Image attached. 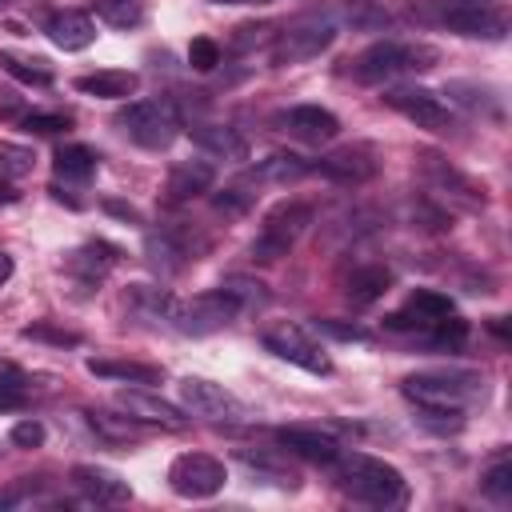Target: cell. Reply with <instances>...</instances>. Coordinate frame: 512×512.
I'll return each mask as SVG.
<instances>
[{
	"label": "cell",
	"instance_id": "6da1fadb",
	"mask_svg": "<svg viewBox=\"0 0 512 512\" xmlns=\"http://www.w3.org/2000/svg\"><path fill=\"white\" fill-rule=\"evenodd\" d=\"M336 472V484L360 500V504H372V508H396L408 500V480L396 464L380 460V456H368V452H352V448H340V456L328 464Z\"/></svg>",
	"mask_w": 512,
	"mask_h": 512
},
{
	"label": "cell",
	"instance_id": "7a4b0ae2",
	"mask_svg": "<svg viewBox=\"0 0 512 512\" xmlns=\"http://www.w3.org/2000/svg\"><path fill=\"white\" fill-rule=\"evenodd\" d=\"M436 64H440V52L424 40H376L352 60L348 72L360 84H380V80H392L404 72H428Z\"/></svg>",
	"mask_w": 512,
	"mask_h": 512
},
{
	"label": "cell",
	"instance_id": "3957f363",
	"mask_svg": "<svg viewBox=\"0 0 512 512\" xmlns=\"http://www.w3.org/2000/svg\"><path fill=\"white\" fill-rule=\"evenodd\" d=\"M404 396L412 404H444V408H472L484 400V380L472 368H428L404 376Z\"/></svg>",
	"mask_w": 512,
	"mask_h": 512
},
{
	"label": "cell",
	"instance_id": "277c9868",
	"mask_svg": "<svg viewBox=\"0 0 512 512\" xmlns=\"http://www.w3.org/2000/svg\"><path fill=\"white\" fill-rule=\"evenodd\" d=\"M244 308H240V300L228 292V288H212V292H200V296H192V300H168V308H164V320L176 328V332H184V336H208V332H220V328H228L236 316H240Z\"/></svg>",
	"mask_w": 512,
	"mask_h": 512
},
{
	"label": "cell",
	"instance_id": "5b68a950",
	"mask_svg": "<svg viewBox=\"0 0 512 512\" xmlns=\"http://www.w3.org/2000/svg\"><path fill=\"white\" fill-rule=\"evenodd\" d=\"M116 124H120V132L132 144H140L148 152H160V148H168L180 136V112L164 96H156V100H132L128 108H120Z\"/></svg>",
	"mask_w": 512,
	"mask_h": 512
},
{
	"label": "cell",
	"instance_id": "8992f818",
	"mask_svg": "<svg viewBox=\"0 0 512 512\" xmlns=\"http://www.w3.org/2000/svg\"><path fill=\"white\" fill-rule=\"evenodd\" d=\"M312 224V204L308 200H280L276 208H268V216L260 220V232L252 240V256L256 260H280L288 256V248L300 240V232Z\"/></svg>",
	"mask_w": 512,
	"mask_h": 512
},
{
	"label": "cell",
	"instance_id": "52a82bcc",
	"mask_svg": "<svg viewBox=\"0 0 512 512\" xmlns=\"http://www.w3.org/2000/svg\"><path fill=\"white\" fill-rule=\"evenodd\" d=\"M432 16L460 32V36H484V40H500L508 32V16L504 8H496L492 0H436Z\"/></svg>",
	"mask_w": 512,
	"mask_h": 512
},
{
	"label": "cell",
	"instance_id": "ba28073f",
	"mask_svg": "<svg viewBox=\"0 0 512 512\" xmlns=\"http://www.w3.org/2000/svg\"><path fill=\"white\" fill-rule=\"evenodd\" d=\"M224 480H228L224 460H216L208 452H180L168 464V488L184 500H208L224 488Z\"/></svg>",
	"mask_w": 512,
	"mask_h": 512
},
{
	"label": "cell",
	"instance_id": "9c48e42d",
	"mask_svg": "<svg viewBox=\"0 0 512 512\" xmlns=\"http://www.w3.org/2000/svg\"><path fill=\"white\" fill-rule=\"evenodd\" d=\"M332 40H336V20H332V16H304V20H292L284 32H276L272 64H300V60H312V56H320Z\"/></svg>",
	"mask_w": 512,
	"mask_h": 512
},
{
	"label": "cell",
	"instance_id": "30bf717a",
	"mask_svg": "<svg viewBox=\"0 0 512 512\" xmlns=\"http://www.w3.org/2000/svg\"><path fill=\"white\" fill-rule=\"evenodd\" d=\"M264 348H268L272 356H280V360H288V364L312 372V376H328V372H332L328 352H324L300 324H288V320H284V324L264 328Z\"/></svg>",
	"mask_w": 512,
	"mask_h": 512
},
{
	"label": "cell",
	"instance_id": "8fae6325",
	"mask_svg": "<svg viewBox=\"0 0 512 512\" xmlns=\"http://www.w3.org/2000/svg\"><path fill=\"white\" fill-rule=\"evenodd\" d=\"M384 104L396 108L404 120H412V124L424 128V132H448V128H452V108H448L436 92H428V88L396 84V88L384 92Z\"/></svg>",
	"mask_w": 512,
	"mask_h": 512
},
{
	"label": "cell",
	"instance_id": "7c38bea8",
	"mask_svg": "<svg viewBox=\"0 0 512 512\" xmlns=\"http://www.w3.org/2000/svg\"><path fill=\"white\" fill-rule=\"evenodd\" d=\"M180 404H184V412L204 416V420H240L244 416V404L224 384L204 380V376H184L180 380Z\"/></svg>",
	"mask_w": 512,
	"mask_h": 512
},
{
	"label": "cell",
	"instance_id": "4fadbf2b",
	"mask_svg": "<svg viewBox=\"0 0 512 512\" xmlns=\"http://www.w3.org/2000/svg\"><path fill=\"white\" fill-rule=\"evenodd\" d=\"M116 404L128 412V420L160 424V428H172V432L188 428V412H184L180 404H172V400L148 392V388H120V392H116Z\"/></svg>",
	"mask_w": 512,
	"mask_h": 512
},
{
	"label": "cell",
	"instance_id": "5bb4252c",
	"mask_svg": "<svg viewBox=\"0 0 512 512\" xmlns=\"http://www.w3.org/2000/svg\"><path fill=\"white\" fill-rule=\"evenodd\" d=\"M448 312H452V300H448L444 292L416 288L400 312L384 316V328H392V332H420V336H424V332H428L440 316H448Z\"/></svg>",
	"mask_w": 512,
	"mask_h": 512
},
{
	"label": "cell",
	"instance_id": "9a60e30c",
	"mask_svg": "<svg viewBox=\"0 0 512 512\" xmlns=\"http://www.w3.org/2000/svg\"><path fill=\"white\" fill-rule=\"evenodd\" d=\"M376 156H372V148L368 144H348V148H336V152H328V156H320L316 164H312V172H320V176H328V180H336V184H364V180H372L376 176Z\"/></svg>",
	"mask_w": 512,
	"mask_h": 512
},
{
	"label": "cell",
	"instance_id": "2e32d148",
	"mask_svg": "<svg viewBox=\"0 0 512 512\" xmlns=\"http://www.w3.org/2000/svg\"><path fill=\"white\" fill-rule=\"evenodd\" d=\"M72 484L92 504H128L132 500V484L120 472L100 468V464H76L72 468Z\"/></svg>",
	"mask_w": 512,
	"mask_h": 512
},
{
	"label": "cell",
	"instance_id": "e0dca14e",
	"mask_svg": "<svg viewBox=\"0 0 512 512\" xmlns=\"http://www.w3.org/2000/svg\"><path fill=\"white\" fill-rule=\"evenodd\" d=\"M280 124H284L296 140H304V144H328V140H336V132H340V120H336L328 108H320V104H296V108L280 112Z\"/></svg>",
	"mask_w": 512,
	"mask_h": 512
},
{
	"label": "cell",
	"instance_id": "ac0fdd59",
	"mask_svg": "<svg viewBox=\"0 0 512 512\" xmlns=\"http://www.w3.org/2000/svg\"><path fill=\"white\" fill-rule=\"evenodd\" d=\"M276 440H280V448H288L292 456L312 460V464H332V460L340 456L336 436H328V432H320V428H300V424H292V428H280Z\"/></svg>",
	"mask_w": 512,
	"mask_h": 512
},
{
	"label": "cell",
	"instance_id": "d6986e66",
	"mask_svg": "<svg viewBox=\"0 0 512 512\" xmlns=\"http://www.w3.org/2000/svg\"><path fill=\"white\" fill-rule=\"evenodd\" d=\"M44 36H48L56 48H64V52H80V48H88V44L96 40V24H92L88 12L64 8V12H52V16L44 20Z\"/></svg>",
	"mask_w": 512,
	"mask_h": 512
},
{
	"label": "cell",
	"instance_id": "ffe728a7",
	"mask_svg": "<svg viewBox=\"0 0 512 512\" xmlns=\"http://www.w3.org/2000/svg\"><path fill=\"white\" fill-rule=\"evenodd\" d=\"M136 88H140V76L132 68H100V72L76 76V92L96 100H128Z\"/></svg>",
	"mask_w": 512,
	"mask_h": 512
},
{
	"label": "cell",
	"instance_id": "44dd1931",
	"mask_svg": "<svg viewBox=\"0 0 512 512\" xmlns=\"http://www.w3.org/2000/svg\"><path fill=\"white\" fill-rule=\"evenodd\" d=\"M144 252H148V264H152L156 272H164V276L180 272V268L192 260V248L184 244V236H180L176 228H160V232H148V240H144Z\"/></svg>",
	"mask_w": 512,
	"mask_h": 512
},
{
	"label": "cell",
	"instance_id": "7402d4cb",
	"mask_svg": "<svg viewBox=\"0 0 512 512\" xmlns=\"http://www.w3.org/2000/svg\"><path fill=\"white\" fill-rule=\"evenodd\" d=\"M212 180H216V168H212L208 160H180V164H172L164 192H168V200L180 204V200H192V196L208 192Z\"/></svg>",
	"mask_w": 512,
	"mask_h": 512
},
{
	"label": "cell",
	"instance_id": "603a6c76",
	"mask_svg": "<svg viewBox=\"0 0 512 512\" xmlns=\"http://www.w3.org/2000/svg\"><path fill=\"white\" fill-rule=\"evenodd\" d=\"M192 140L216 160H248V140L228 124H192Z\"/></svg>",
	"mask_w": 512,
	"mask_h": 512
},
{
	"label": "cell",
	"instance_id": "cb8c5ba5",
	"mask_svg": "<svg viewBox=\"0 0 512 512\" xmlns=\"http://www.w3.org/2000/svg\"><path fill=\"white\" fill-rule=\"evenodd\" d=\"M112 264H116V248L104 244V240H92V244H84V248H76L68 256V272L80 276L84 284H100Z\"/></svg>",
	"mask_w": 512,
	"mask_h": 512
},
{
	"label": "cell",
	"instance_id": "d4e9b609",
	"mask_svg": "<svg viewBox=\"0 0 512 512\" xmlns=\"http://www.w3.org/2000/svg\"><path fill=\"white\" fill-rule=\"evenodd\" d=\"M0 68L12 76V80H20V84H28V88H48L52 80H56V68L44 60V56H24V52H0Z\"/></svg>",
	"mask_w": 512,
	"mask_h": 512
},
{
	"label": "cell",
	"instance_id": "484cf974",
	"mask_svg": "<svg viewBox=\"0 0 512 512\" xmlns=\"http://www.w3.org/2000/svg\"><path fill=\"white\" fill-rule=\"evenodd\" d=\"M308 172H312V164L304 156H296V152H272L268 160H260L252 168V180L256 184H292V180H300Z\"/></svg>",
	"mask_w": 512,
	"mask_h": 512
},
{
	"label": "cell",
	"instance_id": "4316f807",
	"mask_svg": "<svg viewBox=\"0 0 512 512\" xmlns=\"http://www.w3.org/2000/svg\"><path fill=\"white\" fill-rule=\"evenodd\" d=\"M388 284H392V272H388V268H380V264L356 268V272L348 276V300H352L356 308L376 304V300L388 292Z\"/></svg>",
	"mask_w": 512,
	"mask_h": 512
},
{
	"label": "cell",
	"instance_id": "83f0119b",
	"mask_svg": "<svg viewBox=\"0 0 512 512\" xmlns=\"http://www.w3.org/2000/svg\"><path fill=\"white\" fill-rule=\"evenodd\" d=\"M92 376L104 380H128V384H160V368L156 364H140V360H88Z\"/></svg>",
	"mask_w": 512,
	"mask_h": 512
},
{
	"label": "cell",
	"instance_id": "f1b7e54d",
	"mask_svg": "<svg viewBox=\"0 0 512 512\" xmlns=\"http://www.w3.org/2000/svg\"><path fill=\"white\" fill-rule=\"evenodd\" d=\"M344 16L352 28H364V32H380V28L396 24L392 0H344Z\"/></svg>",
	"mask_w": 512,
	"mask_h": 512
},
{
	"label": "cell",
	"instance_id": "f546056e",
	"mask_svg": "<svg viewBox=\"0 0 512 512\" xmlns=\"http://www.w3.org/2000/svg\"><path fill=\"white\" fill-rule=\"evenodd\" d=\"M96 164H100V156H96L92 148H84V144H68V148L56 152V176H60V180L84 184V180L96 176Z\"/></svg>",
	"mask_w": 512,
	"mask_h": 512
},
{
	"label": "cell",
	"instance_id": "4dcf8cb0",
	"mask_svg": "<svg viewBox=\"0 0 512 512\" xmlns=\"http://www.w3.org/2000/svg\"><path fill=\"white\" fill-rule=\"evenodd\" d=\"M428 160V172L436 176V184H444L452 196H460V200H468V204H484V188H476L468 176H460L452 164H444L440 156H424Z\"/></svg>",
	"mask_w": 512,
	"mask_h": 512
},
{
	"label": "cell",
	"instance_id": "1f68e13d",
	"mask_svg": "<svg viewBox=\"0 0 512 512\" xmlns=\"http://www.w3.org/2000/svg\"><path fill=\"white\" fill-rule=\"evenodd\" d=\"M92 8L112 28H140L144 24V4L140 0H92Z\"/></svg>",
	"mask_w": 512,
	"mask_h": 512
},
{
	"label": "cell",
	"instance_id": "d6a6232c",
	"mask_svg": "<svg viewBox=\"0 0 512 512\" xmlns=\"http://www.w3.org/2000/svg\"><path fill=\"white\" fill-rule=\"evenodd\" d=\"M480 492L492 496L496 504H508V500H512V460H508V456H500L496 464L484 468V476H480Z\"/></svg>",
	"mask_w": 512,
	"mask_h": 512
},
{
	"label": "cell",
	"instance_id": "836d02e7",
	"mask_svg": "<svg viewBox=\"0 0 512 512\" xmlns=\"http://www.w3.org/2000/svg\"><path fill=\"white\" fill-rule=\"evenodd\" d=\"M28 404V376L12 364H0V412H16Z\"/></svg>",
	"mask_w": 512,
	"mask_h": 512
},
{
	"label": "cell",
	"instance_id": "e575fe53",
	"mask_svg": "<svg viewBox=\"0 0 512 512\" xmlns=\"http://www.w3.org/2000/svg\"><path fill=\"white\" fill-rule=\"evenodd\" d=\"M416 416L424 428L448 436V432H460L464 428V408H444V404H416Z\"/></svg>",
	"mask_w": 512,
	"mask_h": 512
},
{
	"label": "cell",
	"instance_id": "d590c367",
	"mask_svg": "<svg viewBox=\"0 0 512 512\" xmlns=\"http://www.w3.org/2000/svg\"><path fill=\"white\" fill-rule=\"evenodd\" d=\"M32 148L24 144H12V140H0V180H16L24 172H32Z\"/></svg>",
	"mask_w": 512,
	"mask_h": 512
},
{
	"label": "cell",
	"instance_id": "8d00e7d4",
	"mask_svg": "<svg viewBox=\"0 0 512 512\" xmlns=\"http://www.w3.org/2000/svg\"><path fill=\"white\" fill-rule=\"evenodd\" d=\"M188 64H192L196 72H212V68L220 64V48H216V40L196 36V40L188 44Z\"/></svg>",
	"mask_w": 512,
	"mask_h": 512
},
{
	"label": "cell",
	"instance_id": "74e56055",
	"mask_svg": "<svg viewBox=\"0 0 512 512\" xmlns=\"http://www.w3.org/2000/svg\"><path fill=\"white\" fill-rule=\"evenodd\" d=\"M316 332L332 336V340H348V344H368L372 332L360 328V324H340V320H316Z\"/></svg>",
	"mask_w": 512,
	"mask_h": 512
},
{
	"label": "cell",
	"instance_id": "f35d334b",
	"mask_svg": "<svg viewBox=\"0 0 512 512\" xmlns=\"http://www.w3.org/2000/svg\"><path fill=\"white\" fill-rule=\"evenodd\" d=\"M8 440H12L16 448H40V444H44V424L32 420V416H28V420H16L12 432H8Z\"/></svg>",
	"mask_w": 512,
	"mask_h": 512
},
{
	"label": "cell",
	"instance_id": "ab89813d",
	"mask_svg": "<svg viewBox=\"0 0 512 512\" xmlns=\"http://www.w3.org/2000/svg\"><path fill=\"white\" fill-rule=\"evenodd\" d=\"M24 128L28 132H40V136H52V132H64L68 128V116H60V112H32L24 120Z\"/></svg>",
	"mask_w": 512,
	"mask_h": 512
},
{
	"label": "cell",
	"instance_id": "60d3db41",
	"mask_svg": "<svg viewBox=\"0 0 512 512\" xmlns=\"http://www.w3.org/2000/svg\"><path fill=\"white\" fill-rule=\"evenodd\" d=\"M24 336L28 340H52V344H80L76 332H60V328H48V324H28Z\"/></svg>",
	"mask_w": 512,
	"mask_h": 512
},
{
	"label": "cell",
	"instance_id": "b9f144b4",
	"mask_svg": "<svg viewBox=\"0 0 512 512\" xmlns=\"http://www.w3.org/2000/svg\"><path fill=\"white\" fill-rule=\"evenodd\" d=\"M248 204H252V192H244L240 184H236V188H224V192L216 196V208H220V212H244Z\"/></svg>",
	"mask_w": 512,
	"mask_h": 512
},
{
	"label": "cell",
	"instance_id": "7bdbcfd3",
	"mask_svg": "<svg viewBox=\"0 0 512 512\" xmlns=\"http://www.w3.org/2000/svg\"><path fill=\"white\" fill-rule=\"evenodd\" d=\"M12 280V256L8 252H0V288Z\"/></svg>",
	"mask_w": 512,
	"mask_h": 512
},
{
	"label": "cell",
	"instance_id": "ee69618b",
	"mask_svg": "<svg viewBox=\"0 0 512 512\" xmlns=\"http://www.w3.org/2000/svg\"><path fill=\"white\" fill-rule=\"evenodd\" d=\"M212 4H232V8H240V4H268V0H212Z\"/></svg>",
	"mask_w": 512,
	"mask_h": 512
},
{
	"label": "cell",
	"instance_id": "f6af8a7d",
	"mask_svg": "<svg viewBox=\"0 0 512 512\" xmlns=\"http://www.w3.org/2000/svg\"><path fill=\"white\" fill-rule=\"evenodd\" d=\"M0 4H8V0H0Z\"/></svg>",
	"mask_w": 512,
	"mask_h": 512
}]
</instances>
